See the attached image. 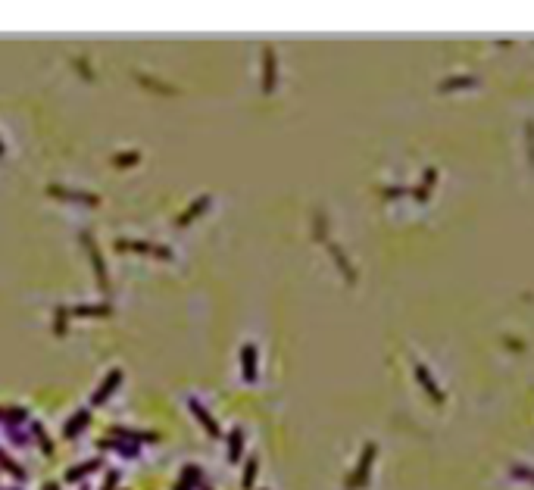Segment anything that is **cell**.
<instances>
[{"mask_svg": "<svg viewBox=\"0 0 534 490\" xmlns=\"http://www.w3.org/2000/svg\"><path fill=\"white\" fill-rule=\"evenodd\" d=\"M69 315H110V306H75Z\"/></svg>", "mask_w": 534, "mask_h": 490, "instance_id": "cell-1", "label": "cell"}, {"mask_svg": "<svg viewBox=\"0 0 534 490\" xmlns=\"http://www.w3.org/2000/svg\"><path fill=\"white\" fill-rule=\"evenodd\" d=\"M0 156H4V144H0Z\"/></svg>", "mask_w": 534, "mask_h": 490, "instance_id": "cell-2", "label": "cell"}]
</instances>
